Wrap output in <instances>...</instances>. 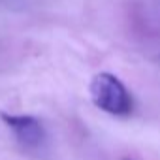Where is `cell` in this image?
<instances>
[{
    "instance_id": "cell-1",
    "label": "cell",
    "mask_w": 160,
    "mask_h": 160,
    "mask_svg": "<svg viewBox=\"0 0 160 160\" xmlns=\"http://www.w3.org/2000/svg\"><path fill=\"white\" fill-rule=\"evenodd\" d=\"M91 98L96 108L111 115H126L132 111V98L121 79L113 73L100 72L91 81Z\"/></svg>"
},
{
    "instance_id": "cell-3",
    "label": "cell",
    "mask_w": 160,
    "mask_h": 160,
    "mask_svg": "<svg viewBox=\"0 0 160 160\" xmlns=\"http://www.w3.org/2000/svg\"><path fill=\"white\" fill-rule=\"evenodd\" d=\"M124 160H132V158H124Z\"/></svg>"
},
{
    "instance_id": "cell-2",
    "label": "cell",
    "mask_w": 160,
    "mask_h": 160,
    "mask_svg": "<svg viewBox=\"0 0 160 160\" xmlns=\"http://www.w3.org/2000/svg\"><path fill=\"white\" fill-rule=\"evenodd\" d=\"M2 121L13 130L15 138L25 147L32 149V147H38L42 143L43 128H42L38 119H34L30 115H8V113H2Z\"/></svg>"
}]
</instances>
